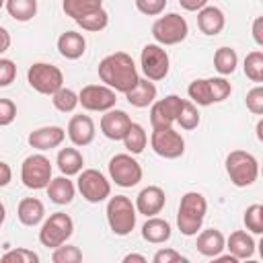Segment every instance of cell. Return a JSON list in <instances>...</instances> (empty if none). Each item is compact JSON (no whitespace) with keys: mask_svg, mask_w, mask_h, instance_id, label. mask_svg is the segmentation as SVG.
I'll return each mask as SVG.
<instances>
[{"mask_svg":"<svg viewBox=\"0 0 263 263\" xmlns=\"http://www.w3.org/2000/svg\"><path fill=\"white\" fill-rule=\"evenodd\" d=\"M99 78L115 92H127L140 78L134 58L125 51H115L99 62Z\"/></svg>","mask_w":263,"mask_h":263,"instance_id":"obj_1","label":"cell"},{"mask_svg":"<svg viewBox=\"0 0 263 263\" xmlns=\"http://www.w3.org/2000/svg\"><path fill=\"white\" fill-rule=\"evenodd\" d=\"M205 214H208V199L199 191H187L181 197L177 212V226L181 234L195 236L203 226Z\"/></svg>","mask_w":263,"mask_h":263,"instance_id":"obj_2","label":"cell"},{"mask_svg":"<svg viewBox=\"0 0 263 263\" xmlns=\"http://www.w3.org/2000/svg\"><path fill=\"white\" fill-rule=\"evenodd\" d=\"M105 214H107V224L111 232L117 236H127L136 228L138 212H136L134 201L125 195H115V197L109 195Z\"/></svg>","mask_w":263,"mask_h":263,"instance_id":"obj_3","label":"cell"},{"mask_svg":"<svg viewBox=\"0 0 263 263\" xmlns=\"http://www.w3.org/2000/svg\"><path fill=\"white\" fill-rule=\"evenodd\" d=\"M224 164L228 179L236 187H251L259 177V160L247 150H232Z\"/></svg>","mask_w":263,"mask_h":263,"instance_id":"obj_4","label":"cell"},{"mask_svg":"<svg viewBox=\"0 0 263 263\" xmlns=\"http://www.w3.org/2000/svg\"><path fill=\"white\" fill-rule=\"evenodd\" d=\"M189 35V25L185 21V16H181L179 12H168L164 16H158L152 25V37L158 45H177L181 41H185Z\"/></svg>","mask_w":263,"mask_h":263,"instance_id":"obj_5","label":"cell"},{"mask_svg":"<svg viewBox=\"0 0 263 263\" xmlns=\"http://www.w3.org/2000/svg\"><path fill=\"white\" fill-rule=\"evenodd\" d=\"M27 82L33 90H37L39 95H47L51 97L58 88L64 86V74L58 66L47 64V62H35L29 70H27Z\"/></svg>","mask_w":263,"mask_h":263,"instance_id":"obj_6","label":"cell"},{"mask_svg":"<svg viewBox=\"0 0 263 263\" xmlns=\"http://www.w3.org/2000/svg\"><path fill=\"white\" fill-rule=\"evenodd\" d=\"M74 234V222L68 214L64 212H53L39 230V242L47 249H55L64 242H68V238Z\"/></svg>","mask_w":263,"mask_h":263,"instance_id":"obj_7","label":"cell"},{"mask_svg":"<svg viewBox=\"0 0 263 263\" xmlns=\"http://www.w3.org/2000/svg\"><path fill=\"white\" fill-rule=\"evenodd\" d=\"M51 162L45 154H31L21 164V181L27 189H45L51 181Z\"/></svg>","mask_w":263,"mask_h":263,"instance_id":"obj_8","label":"cell"},{"mask_svg":"<svg viewBox=\"0 0 263 263\" xmlns=\"http://www.w3.org/2000/svg\"><path fill=\"white\" fill-rule=\"evenodd\" d=\"M142 166L140 162L134 158V154L129 152H121L115 154L109 160V177L115 185L127 189V187H136L142 181Z\"/></svg>","mask_w":263,"mask_h":263,"instance_id":"obj_9","label":"cell"},{"mask_svg":"<svg viewBox=\"0 0 263 263\" xmlns=\"http://www.w3.org/2000/svg\"><path fill=\"white\" fill-rule=\"evenodd\" d=\"M76 187L88 203H101V201L109 199V195H111V183L97 168H82L78 173Z\"/></svg>","mask_w":263,"mask_h":263,"instance_id":"obj_10","label":"cell"},{"mask_svg":"<svg viewBox=\"0 0 263 263\" xmlns=\"http://www.w3.org/2000/svg\"><path fill=\"white\" fill-rule=\"evenodd\" d=\"M140 66H142V72H144V76L148 80L158 82V80L166 78L168 68H171V60H168V53H166V49L162 45L148 43V45L142 47Z\"/></svg>","mask_w":263,"mask_h":263,"instance_id":"obj_11","label":"cell"},{"mask_svg":"<svg viewBox=\"0 0 263 263\" xmlns=\"http://www.w3.org/2000/svg\"><path fill=\"white\" fill-rule=\"evenodd\" d=\"M115 103H117V92L107 84H86L78 92V105H82V109L86 111L105 113L113 109Z\"/></svg>","mask_w":263,"mask_h":263,"instance_id":"obj_12","label":"cell"},{"mask_svg":"<svg viewBox=\"0 0 263 263\" xmlns=\"http://www.w3.org/2000/svg\"><path fill=\"white\" fill-rule=\"evenodd\" d=\"M150 146L152 150L166 160H175L179 156H183L185 152V140L179 132H175L173 127H162V129H152L150 136Z\"/></svg>","mask_w":263,"mask_h":263,"instance_id":"obj_13","label":"cell"},{"mask_svg":"<svg viewBox=\"0 0 263 263\" xmlns=\"http://www.w3.org/2000/svg\"><path fill=\"white\" fill-rule=\"evenodd\" d=\"M185 99H181L179 95H166L164 99H158L150 105V125L152 129H162V127H173V123L177 121L181 107H183Z\"/></svg>","mask_w":263,"mask_h":263,"instance_id":"obj_14","label":"cell"},{"mask_svg":"<svg viewBox=\"0 0 263 263\" xmlns=\"http://www.w3.org/2000/svg\"><path fill=\"white\" fill-rule=\"evenodd\" d=\"M64 140H66V132L60 125H43V127H37L27 138L29 146L35 148V150H39V152L53 150V148L62 146Z\"/></svg>","mask_w":263,"mask_h":263,"instance_id":"obj_15","label":"cell"},{"mask_svg":"<svg viewBox=\"0 0 263 263\" xmlns=\"http://www.w3.org/2000/svg\"><path fill=\"white\" fill-rule=\"evenodd\" d=\"M129 125H132V117L125 111L115 109V107L105 111V115L101 117V132H103V136L113 140V142L123 140V136H125Z\"/></svg>","mask_w":263,"mask_h":263,"instance_id":"obj_16","label":"cell"},{"mask_svg":"<svg viewBox=\"0 0 263 263\" xmlns=\"http://www.w3.org/2000/svg\"><path fill=\"white\" fill-rule=\"evenodd\" d=\"M164 203H166L164 191H162L158 185H148V187H144V189L138 193L134 205H136V212H138V214L150 218V216L160 214L162 208H164Z\"/></svg>","mask_w":263,"mask_h":263,"instance_id":"obj_17","label":"cell"},{"mask_svg":"<svg viewBox=\"0 0 263 263\" xmlns=\"http://www.w3.org/2000/svg\"><path fill=\"white\" fill-rule=\"evenodd\" d=\"M70 142L78 148L88 146L95 140V121L88 115H72V119L68 121V129H66Z\"/></svg>","mask_w":263,"mask_h":263,"instance_id":"obj_18","label":"cell"},{"mask_svg":"<svg viewBox=\"0 0 263 263\" xmlns=\"http://www.w3.org/2000/svg\"><path fill=\"white\" fill-rule=\"evenodd\" d=\"M226 25V16L218 6H203L197 10V27L203 35H218Z\"/></svg>","mask_w":263,"mask_h":263,"instance_id":"obj_19","label":"cell"},{"mask_svg":"<svg viewBox=\"0 0 263 263\" xmlns=\"http://www.w3.org/2000/svg\"><path fill=\"white\" fill-rule=\"evenodd\" d=\"M58 51L66 60H78L86 51V39L82 33L76 31H66L58 37Z\"/></svg>","mask_w":263,"mask_h":263,"instance_id":"obj_20","label":"cell"},{"mask_svg":"<svg viewBox=\"0 0 263 263\" xmlns=\"http://www.w3.org/2000/svg\"><path fill=\"white\" fill-rule=\"evenodd\" d=\"M125 99L132 107L144 109V107H148L156 101V86L148 78H138V82L125 92Z\"/></svg>","mask_w":263,"mask_h":263,"instance_id":"obj_21","label":"cell"},{"mask_svg":"<svg viewBox=\"0 0 263 263\" xmlns=\"http://www.w3.org/2000/svg\"><path fill=\"white\" fill-rule=\"evenodd\" d=\"M224 249H228L230 255H232L236 261L251 259L253 253H255V240H253V236H251L247 230H234V232L226 238Z\"/></svg>","mask_w":263,"mask_h":263,"instance_id":"obj_22","label":"cell"},{"mask_svg":"<svg viewBox=\"0 0 263 263\" xmlns=\"http://www.w3.org/2000/svg\"><path fill=\"white\" fill-rule=\"evenodd\" d=\"M16 218L21 220V224L25 226H37L43 222L45 218V205L41 199L37 197H25L18 201L16 208Z\"/></svg>","mask_w":263,"mask_h":263,"instance_id":"obj_23","label":"cell"},{"mask_svg":"<svg viewBox=\"0 0 263 263\" xmlns=\"http://www.w3.org/2000/svg\"><path fill=\"white\" fill-rule=\"evenodd\" d=\"M173 234V228L166 220L158 218V216H150L146 218V222L142 224V238L146 242H152V245H162L171 238Z\"/></svg>","mask_w":263,"mask_h":263,"instance_id":"obj_24","label":"cell"},{"mask_svg":"<svg viewBox=\"0 0 263 263\" xmlns=\"http://www.w3.org/2000/svg\"><path fill=\"white\" fill-rule=\"evenodd\" d=\"M224 245H226V238L224 234L218 230V228H208V230H201L197 234V251L203 255V257H216L224 251Z\"/></svg>","mask_w":263,"mask_h":263,"instance_id":"obj_25","label":"cell"},{"mask_svg":"<svg viewBox=\"0 0 263 263\" xmlns=\"http://www.w3.org/2000/svg\"><path fill=\"white\" fill-rule=\"evenodd\" d=\"M45 189H47V197H49L53 203H58V205H68V203H72V199H74V195H76V187H74V183H72L66 175L51 179Z\"/></svg>","mask_w":263,"mask_h":263,"instance_id":"obj_26","label":"cell"},{"mask_svg":"<svg viewBox=\"0 0 263 263\" xmlns=\"http://www.w3.org/2000/svg\"><path fill=\"white\" fill-rule=\"evenodd\" d=\"M55 164L60 168L62 175L66 177H74L82 171V164H84V158L82 154L78 152V148H62L58 152V158H55Z\"/></svg>","mask_w":263,"mask_h":263,"instance_id":"obj_27","label":"cell"},{"mask_svg":"<svg viewBox=\"0 0 263 263\" xmlns=\"http://www.w3.org/2000/svg\"><path fill=\"white\" fill-rule=\"evenodd\" d=\"M99 8H103V0H62V10L74 21H78Z\"/></svg>","mask_w":263,"mask_h":263,"instance_id":"obj_28","label":"cell"},{"mask_svg":"<svg viewBox=\"0 0 263 263\" xmlns=\"http://www.w3.org/2000/svg\"><path fill=\"white\" fill-rule=\"evenodd\" d=\"M4 8L14 21L27 23L37 14V0H6Z\"/></svg>","mask_w":263,"mask_h":263,"instance_id":"obj_29","label":"cell"},{"mask_svg":"<svg viewBox=\"0 0 263 263\" xmlns=\"http://www.w3.org/2000/svg\"><path fill=\"white\" fill-rule=\"evenodd\" d=\"M121 142H123V146H125V150L129 154H140V152H144V148L148 144L146 129L140 123H134L132 121V125L127 127V132H125V136H123Z\"/></svg>","mask_w":263,"mask_h":263,"instance_id":"obj_30","label":"cell"},{"mask_svg":"<svg viewBox=\"0 0 263 263\" xmlns=\"http://www.w3.org/2000/svg\"><path fill=\"white\" fill-rule=\"evenodd\" d=\"M238 66V55L232 47H218L214 53V68L220 76H228L236 70Z\"/></svg>","mask_w":263,"mask_h":263,"instance_id":"obj_31","label":"cell"},{"mask_svg":"<svg viewBox=\"0 0 263 263\" xmlns=\"http://www.w3.org/2000/svg\"><path fill=\"white\" fill-rule=\"evenodd\" d=\"M187 95H189L191 103H195V105H199V107H210V105H214L208 78H195V80L187 86Z\"/></svg>","mask_w":263,"mask_h":263,"instance_id":"obj_32","label":"cell"},{"mask_svg":"<svg viewBox=\"0 0 263 263\" xmlns=\"http://www.w3.org/2000/svg\"><path fill=\"white\" fill-rule=\"evenodd\" d=\"M51 103L60 113H72L78 107V92H74L72 88L62 86L51 95Z\"/></svg>","mask_w":263,"mask_h":263,"instance_id":"obj_33","label":"cell"},{"mask_svg":"<svg viewBox=\"0 0 263 263\" xmlns=\"http://www.w3.org/2000/svg\"><path fill=\"white\" fill-rule=\"evenodd\" d=\"M242 70L247 74L249 80L253 82H263V51L261 49H255L251 53H247L245 58V64H242Z\"/></svg>","mask_w":263,"mask_h":263,"instance_id":"obj_34","label":"cell"},{"mask_svg":"<svg viewBox=\"0 0 263 263\" xmlns=\"http://www.w3.org/2000/svg\"><path fill=\"white\" fill-rule=\"evenodd\" d=\"M76 25L82 27V31L99 33V31H103V29L109 25V14H107L105 8H99V10H95V12L86 14V16H82V18H78Z\"/></svg>","mask_w":263,"mask_h":263,"instance_id":"obj_35","label":"cell"},{"mask_svg":"<svg viewBox=\"0 0 263 263\" xmlns=\"http://www.w3.org/2000/svg\"><path fill=\"white\" fill-rule=\"evenodd\" d=\"M199 121H201V117H199V109H197V105L191 103V101H185L183 107H181V113H179V117H177L175 123H179L183 129L189 132V129H195V127L199 125Z\"/></svg>","mask_w":263,"mask_h":263,"instance_id":"obj_36","label":"cell"},{"mask_svg":"<svg viewBox=\"0 0 263 263\" xmlns=\"http://www.w3.org/2000/svg\"><path fill=\"white\" fill-rule=\"evenodd\" d=\"M245 226L249 232L253 234H263V205L261 203H253L245 210Z\"/></svg>","mask_w":263,"mask_h":263,"instance_id":"obj_37","label":"cell"},{"mask_svg":"<svg viewBox=\"0 0 263 263\" xmlns=\"http://www.w3.org/2000/svg\"><path fill=\"white\" fill-rule=\"evenodd\" d=\"M51 261L53 263H78V261H82V251L78 247H74V245H66L64 242V245L53 249Z\"/></svg>","mask_w":263,"mask_h":263,"instance_id":"obj_38","label":"cell"},{"mask_svg":"<svg viewBox=\"0 0 263 263\" xmlns=\"http://www.w3.org/2000/svg\"><path fill=\"white\" fill-rule=\"evenodd\" d=\"M208 84H210V92H212V101L214 103H222L230 97L232 92V84L224 78V76H214V78H208Z\"/></svg>","mask_w":263,"mask_h":263,"instance_id":"obj_39","label":"cell"},{"mask_svg":"<svg viewBox=\"0 0 263 263\" xmlns=\"http://www.w3.org/2000/svg\"><path fill=\"white\" fill-rule=\"evenodd\" d=\"M4 263H39V255L33 253L31 249L18 247V249H10L2 255Z\"/></svg>","mask_w":263,"mask_h":263,"instance_id":"obj_40","label":"cell"},{"mask_svg":"<svg viewBox=\"0 0 263 263\" xmlns=\"http://www.w3.org/2000/svg\"><path fill=\"white\" fill-rule=\"evenodd\" d=\"M247 109L253 115H263V86L257 84L247 92Z\"/></svg>","mask_w":263,"mask_h":263,"instance_id":"obj_41","label":"cell"},{"mask_svg":"<svg viewBox=\"0 0 263 263\" xmlns=\"http://www.w3.org/2000/svg\"><path fill=\"white\" fill-rule=\"evenodd\" d=\"M16 78V64L8 58H0V88L10 86Z\"/></svg>","mask_w":263,"mask_h":263,"instance_id":"obj_42","label":"cell"},{"mask_svg":"<svg viewBox=\"0 0 263 263\" xmlns=\"http://www.w3.org/2000/svg\"><path fill=\"white\" fill-rule=\"evenodd\" d=\"M136 8L146 16H158L166 8V0H136Z\"/></svg>","mask_w":263,"mask_h":263,"instance_id":"obj_43","label":"cell"},{"mask_svg":"<svg viewBox=\"0 0 263 263\" xmlns=\"http://www.w3.org/2000/svg\"><path fill=\"white\" fill-rule=\"evenodd\" d=\"M16 119V105L10 99H0V127L10 125Z\"/></svg>","mask_w":263,"mask_h":263,"instance_id":"obj_44","label":"cell"},{"mask_svg":"<svg viewBox=\"0 0 263 263\" xmlns=\"http://www.w3.org/2000/svg\"><path fill=\"white\" fill-rule=\"evenodd\" d=\"M152 261H154V263H177V261H187V257H183L179 251L166 247V249L156 251L154 257H152Z\"/></svg>","mask_w":263,"mask_h":263,"instance_id":"obj_45","label":"cell"},{"mask_svg":"<svg viewBox=\"0 0 263 263\" xmlns=\"http://www.w3.org/2000/svg\"><path fill=\"white\" fill-rule=\"evenodd\" d=\"M208 2H210V0H179L181 8H185V10H189V12L201 10L203 6H208Z\"/></svg>","mask_w":263,"mask_h":263,"instance_id":"obj_46","label":"cell"},{"mask_svg":"<svg viewBox=\"0 0 263 263\" xmlns=\"http://www.w3.org/2000/svg\"><path fill=\"white\" fill-rule=\"evenodd\" d=\"M10 181H12V168H10V164L0 160V187H6Z\"/></svg>","mask_w":263,"mask_h":263,"instance_id":"obj_47","label":"cell"},{"mask_svg":"<svg viewBox=\"0 0 263 263\" xmlns=\"http://www.w3.org/2000/svg\"><path fill=\"white\" fill-rule=\"evenodd\" d=\"M261 25H263V18L261 16H257L255 21H253V39H255V43L261 47L263 45V35H261Z\"/></svg>","mask_w":263,"mask_h":263,"instance_id":"obj_48","label":"cell"},{"mask_svg":"<svg viewBox=\"0 0 263 263\" xmlns=\"http://www.w3.org/2000/svg\"><path fill=\"white\" fill-rule=\"evenodd\" d=\"M10 33L4 29V27H0V55L4 53V51H8V47H10Z\"/></svg>","mask_w":263,"mask_h":263,"instance_id":"obj_49","label":"cell"},{"mask_svg":"<svg viewBox=\"0 0 263 263\" xmlns=\"http://www.w3.org/2000/svg\"><path fill=\"white\" fill-rule=\"evenodd\" d=\"M123 261H125V263H129V261L146 263V257H144V255H138V253H129V255H125V257H123Z\"/></svg>","mask_w":263,"mask_h":263,"instance_id":"obj_50","label":"cell"},{"mask_svg":"<svg viewBox=\"0 0 263 263\" xmlns=\"http://www.w3.org/2000/svg\"><path fill=\"white\" fill-rule=\"evenodd\" d=\"M4 220H6V208H4V203L0 201V226L4 224Z\"/></svg>","mask_w":263,"mask_h":263,"instance_id":"obj_51","label":"cell"},{"mask_svg":"<svg viewBox=\"0 0 263 263\" xmlns=\"http://www.w3.org/2000/svg\"><path fill=\"white\" fill-rule=\"evenodd\" d=\"M261 129H263V121H259V123H257V138H259V140H263V134H261Z\"/></svg>","mask_w":263,"mask_h":263,"instance_id":"obj_52","label":"cell"},{"mask_svg":"<svg viewBox=\"0 0 263 263\" xmlns=\"http://www.w3.org/2000/svg\"><path fill=\"white\" fill-rule=\"evenodd\" d=\"M4 2H6V0H0V8H2V6H4Z\"/></svg>","mask_w":263,"mask_h":263,"instance_id":"obj_53","label":"cell"}]
</instances>
